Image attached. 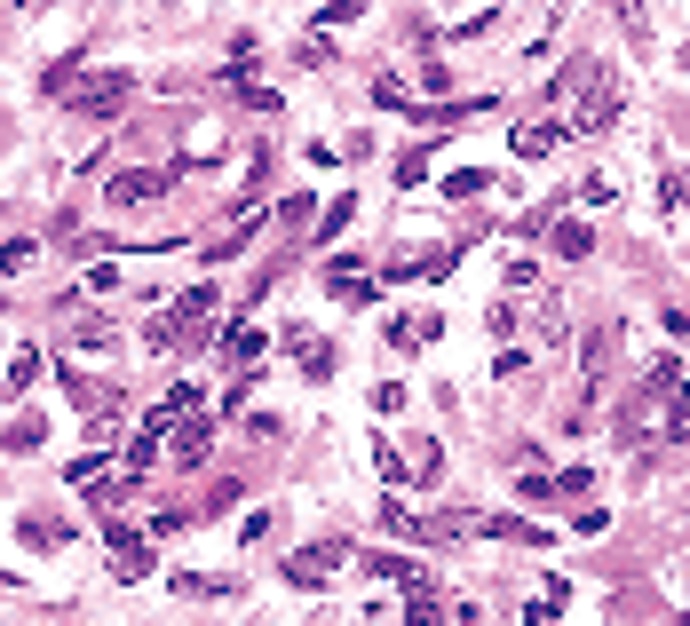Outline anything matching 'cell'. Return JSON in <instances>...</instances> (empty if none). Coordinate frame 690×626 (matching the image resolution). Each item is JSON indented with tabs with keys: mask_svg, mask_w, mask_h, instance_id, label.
Returning a JSON list of instances; mask_svg holds the SVG:
<instances>
[{
	"mask_svg": "<svg viewBox=\"0 0 690 626\" xmlns=\"http://www.w3.org/2000/svg\"><path fill=\"white\" fill-rule=\"evenodd\" d=\"M104 199H112V207H151V199H167V175H151V167H119Z\"/></svg>",
	"mask_w": 690,
	"mask_h": 626,
	"instance_id": "6da1fadb",
	"label": "cell"
},
{
	"mask_svg": "<svg viewBox=\"0 0 690 626\" xmlns=\"http://www.w3.org/2000/svg\"><path fill=\"white\" fill-rule=\"evenodd\" d=\"M413 626H476V611H468L460 595H437V587H421V595H413Z\"/></svg>",
	"mask_w": 690,
	"mask_h": 626,
	"instance_id": "7a4b0ae2",
	"label": "cell"
},
{
	"mask_svg": "<svg viewBox=\"0 0 690 626\" xmlns=\"http://www.w3.org/2000/svg\"><path fill=\"white\" fill-rule=\"evenodd\" d=\"M334 563H342V547L326 539V547H302V555H286V579H294V587H326V571H334Z\"/></svg>",
	"mask_w": 690,
	"mask_h": 626,
	"instance_id": "3957f363",
	"label": "cell"
},
{
	"mask_svg": "<svg viewBox=\"0 0 690 626\" xmlns=\"http://www.w3.org/2000/svg\"><path fill=\"white\" fill-rule=\"evenodd\" d=\"M365 571H373V579H389V587H405V595H421V587H437V579H429V571H421L413 555H365Z\"/></svg>",
	"mask_w": 690,
	"mask_h": 626,
	"instance_id": "277c9868",
	"label": "cell"
},
{
	"mask_svg": "<svg viewBox=\"0 0 690 626\" xmlns=\"http://www.w3.org/2000/svg\"><path fill=\"white\" fill-rule=\"evenodd\" d=\"M603 365H611V325H595V333L579 341V373H587V397L603 389Z\"/></svg>",
	"mask_w": 690,
	"mask_h": 626,
	"instance_id": "5b68a950",
	"label": "cell"
},
{
	"mask_svg": "<svg viewBox=\"0 0 690 626\" xmlns=\"http://www.w3.org/2000/svg\"><path fill=\"white\" fill-rule=\"evenodd\" d=\"M112 563H119V579H143V571H151V547H143L135 531H112Z\"/></svg>",
	"mask_w": 690,
	"mask_h": 626,
	"instance_id": "8992f818",
	"label": "cell"
},
{
	"mask_svg": "<svg viewBox=\"0 0 690 626\" xmlns=\"http://www.w3.org/2000/svg\"><path fill=\"white\" fill-rule=\"evenodd\" d=\"M556 143H564V127H556V119H532V127H516V151H524V159H548Z\"/></svg>",
	"mask_w": 690,
	"mask_h": 626,
	"instance_id": "52a82bcc",
	"label": "cell"
},
{
	"mask_svg": "<svg viewBox=\"0 0 690 626\" xmlns=\"http://www.w3.org/2000/svg\"><path fill=\"white\" fill-rule=\"evenodd\" d=\"M119 96H127V72H104L96 88H72V104H80V111H112Z\"/></svg>",
	"mask_w": 690,
	"mask_h": 626,
	"instance_id": "ba28073f",
	"label": "cell"
},
{
	"mask_svg": "<svg viewBox=\"0 0 690 626\" xmlns=\"http://www.w3.org/2000/svg\"><path fill=\"white\" fill-rule=\"evenodd\" d=\"M476 531H492V539H516V547H540V539H548L540 523H524V516H484Z\"/></svg>",
	"mask_w": 690,
	"mask_h": 626,
	"instance_id": "9c48e42d",
	"label": "cell"
},
{
	"mask_svg": "<svg viewBox=\"0 0 690 626\" xmlns=\"http://www.w3.org/2000/svg\"><path fill=\"white\" fill-rule=\"evenodd\" d=\"M381 523H389V531H405V539H429V531H445V523H421L413 508H405V500H381Z\"/></svg>",
	"mask_w": 690,
	"mask_h": 626,
	"instance_id": "30bf717a",
	"label": "cell"
},
{
	"mask_svg": "<svg viewBox=\"0 0 690 626\" xmlns=\"http://www.w3.org/2000/svg\"><path fill=\"white\" fill-rule=\"evenodd\" d=\"M595 238H587V222H556V238H548V254H564V262H579Z\"/></svg>",
	"mask_w": 690,
	"mask_h": 626,
	"instance_id": "8fae6325",
	"label": "cell"
},
{
	"mask_svg": "<svg viewBox=\"0 0 690 626\" xmlns=\"http://www.w3.org/2000/svg\"><path fill=\"white\" fill-rule=\"evenodd\" d=\"M175 460H183V468L207 460V420H183V428H175Z\"/></svg>",
	"mask_w": 690,
	"mask_h": 626,
	"instance_id": "7c38bea8",
	"label": "cell"
},
{
	"mask_svg": "<svg viewBox=\"0 0 690 626\" xmlns=\"http://www.w3.org/2000/svg\"><path fill=\"white\" fill-rule=\"evenodd\" d=\"M294 357H302V373H310V381H326V373H334V349H326V341H294Z\"/></svg>",
	"mask_w": 690,
	"mask_h": 626,
	"instance_id": "4fadbf2b",
	"label": "cell"
},
{
	"mask_svg": "<svg viewBox=\"0 0 690 626\" xmlns=\"http://www.w3.org/2000/svg\"><path fill=\"white\" fill-rule=\"evenodd\" d=\"M230 357H238V365H262V333H254V325H230Z\"/></svg>",
	"mask_w": 690,
	"mask_h": 626,
	"instance_id": "5bb4252c",
	"label": "cell"
},
{
	"mask_svg": "<svg viewBox=\"0 0 690 626\" xmlns=\"http://www.w3.org/2000/svg\"><path fill=\"white\" fill-rule=\"evenodd\" d=\"M32 373H40V357H32V349H16V365H8V381H0V389H8V397H24V389H32Z\"/></svg>",
	"mask_w": 690,
	"mask_h": 626,
	"instance_id": "9a60e30c",
	"label": "cell"
},
{
	"mask_svg": "<svg viewBox=\"0 0 690 626\" xmlns=\"http://www.w3.org/2000/svg\"><path fill=\"white\" fill-rule=\"evenodd\" d=\"M32 254H40L32 238H16V246H0V278H16V270H32Z\"/></svg>",
	"mask_w": 690,
	"mask_h": 626,
	"instance_id": "2e32d148",
	"label": "cell"
},
{
	"mask_svg": "<svg viewBox=\"0 0 690 626\" xmlns=\"http://www.w3.org/2000/svg\"><path fill=\"white\" fill-rule=\"evenodd\" d=\"M8 452H40V420H32V413L8 428Z\"/></svg>",
	"mask_w": 690,
	"mask_h": 626,
	"instance_id": "e0dca14e",
	"label": "cell"
},
{
	"mask_svg": "<svg viewBox=\"0 0 690 626\" xmlns=\"http://www.w3.org/2000/svg\"><path fill=\"white\" fill-rule=\"evenodd\" d=\"M429 333H437V317H405V325H397V341H405V349H421Z\"/></svg>",
	"mask_w": 690,
	"mask_h": 626,
	"instance_id": "ac0fdd59",
	"label": "cell"
},
{
	"mask_svg": "<svg viewBox=\"0 0 690 626\" xmlns=\"http://www.w3.org/2000/svg\"><path fill=\"white\" fill-rule=\"evenodd\" d=\"M683 207H690V183H683Z\"/></svg>",
	"mask_w": 690,
	"mask_h": 626,
	"instance_id": "d6986e66",
	"label": "cell"
}]
</instances>
